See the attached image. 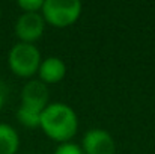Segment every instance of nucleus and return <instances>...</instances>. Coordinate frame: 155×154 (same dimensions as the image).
<instances>
[{
    "mask_svg": "<svg viewBox=\"0 0 155 154\" xmlns=\"http://www.w3.org/2000/svg\"><path fill=\"white\" fill-rule=\"evenodd\" d=\"M39 127L53 141L59 144L71 142L78 130L75 110L65 103H50L41 113Z\"/></svg>",
    "mask_w": 155,
    "mask_h": 154,
    "instance_id": "obj_1",
    "label": "nucleus"
},
{
    "mask_svg": "<svg viewBox=\"0 0 155 154\" xmlns=\"http://www.w3.org/2000/svg\"><path fill=\"white\" fill-rule=\"evenodd\" d=\"M41 62V51L35 44H26L18 41L8 54V65L11 71L23 79H32L35 74H38Z\"/></svg>",
    "mask_w": 155,
    "mask_h": 154,
    "instance_id": "obj_2",
    "label": "nucleus"
},
{
    "mask_svg": "<svg viewBox=\"0 0 155 154\" xmlns=\"http://www.w3.org/2000/svg\"><path fill=\"white\" fill-rule=\"evenodd\" d=\"M81 3L78 0H44L41 15L53 27L63 29L74 24L81 15Z\"/></svg>",
    "mask_w": 155,
    "mask_h": 154,
    "instance_id": "obj_3",
    "label": "nucleus"
},
{
    "mask_svg": "<svg viewBox=\"0 0 155 154\" xmlns=\"http://www.w3.org/2000/svg\"><path fill=\"white\" fill-rule=\"evenodd\" d=\"M45 24L41 12H23L15 21V35L20 43L35 44L44 35Z\"/></svg>",
    "mask_w": 155,
    "mask_h": 154,
    "instance_id": "obj_4",
    "label": "nucleus"
},
{
    "mask_svg": "<svg viewBox=\"0 0 155 154\" xmlns=\"http://www.w3.org/2000/svg\"><path fill=\"white\" fill-rule=\"evenodd\" d=\"M84 154H116V142L113 136L104 128H91L84 133L81 141Z\"/></svg>",
    "mask_w": 155,
    "mask_h": 154,
    "instance_id": "obj_5",
    "label": "nucleus"
},
{
    "mask_svg": "<svg viewBox=\"0 0 155 154\" xmlns=\"http://www.w3.org/2000/svg\"><path fill=\"white\" fill-rule=\"evenodd\" d=\"M48 88L39 79H30L21 89V106L42 112L48 103Z\"/></svg>",
    "mask_w": 155,
    "mask_h": 154,
    "instance_id": "obj_6",
    "label": "nucleus"
},
{
    "mask_svg": "<svg viewBox=\"0 0 155 154\" xmlns=\"http://www.w3.org/2000/svg\"><path fill=\"white\" fill-rule=\"evenodd\" d=\"M39 80L45 85H56L62 82L66 76V65L57 56H48L42 59L38 70Z\"/></svg>",
    "mask_w": 155,
    "mask_h": 154,
    "instance_id": "obj_7",
    "label": "nucleus"
},
{
    "mask_svg": "<svg viewBox=\"0 0 155 154\" xmlns=\"http://www.w3.org/2000/svg\"><path fill=\"white\" fill-rule=\"evenodd\" d=\"M20 148L18 132L5 122H0V154H17Z\"/></svg>",
    "mask_w": 155,
    "mask_h": 154,
    "instance_id": "obj_8",
    "label": "nucleus"
},
{
    "mask_svg": "<svg viewBox=\"0 0 155 154\" xmlns=\"http://www.w3.org/2000/svg\"><path fill=\"white\" fill-rule=\"evenodd\" d=\"M41 113L42 112H39V110H35V109L20 104V107L17 109V119L21 125H24L27 128H36V127H39V122H41Z\"/></svg>",
    "mask_w": 155,
    "mask_h": 154,
    "instance_id": "obj_9",
    "label": "nucleus"
},
{
    "mask_svg": "<svg viewBox=\"0 0 155 154\" xmlns=\"http://www.w3.org/2000/svg\"><path fill=\"white\" fill-rule=\"evenodd\" d=\"M18 8L24 12H41L44 0H18Z\"/></svg>",
    "mask_w": 155,
    "mask_h": 154,
    "instance_id": "obj_10",
    "label": "nucleus"
},
{
    "mask_svg": "<svg viewBox=\"0 0 155 154\" xmlns=\"http://www.w3.org/2000/svg\"><path fill=\"white\" fill-rule=\"evenodd\" d=\"M53 154H84L81 147L74 144V142H65V144H59L56 147V150Z\"/></svg>",
    "mask_w": 155,
    "mask_h": 154,
    "instance_id": "obj_11",
    "label": "nucleus"
},
{
    "mask_svg": "<svg viewBox=\"0 0 155 154\" xmlns=\"http://www.w3.org/2000/svg\"><path fill=\"white\" fill-rule=\"evenodd\" d=\"M3 104H5V88L0 83V109L3 107Z\"/></svg>",
    "mask_w": 155,
    "mask_h": 154,
    "instance_id": "obj_12",
    "label": "nucleus"
},
{
    "mask_svg": "<svg viewBox=\"0 0 155 154\" xmlns=\"http://www.w3.org/2000/svg\"><path fill=\"white\" fill-rule=\"evenodd\" d=\"M0 17H2V11H0Z\"/></svg>",
    "mask_w": 155,
    "mask_h": 154,
    "instance_id": "obj_13",
    "label": "nucleus"
}]
</instances>
